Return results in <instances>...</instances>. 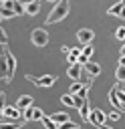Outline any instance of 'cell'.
Segmentation results:
<instances>
[{
    "label": "cell",
    "instance_id": "6da1fadb",
    "mask_svg": "<svg viewBox=\"0 0 125 129\" xmlns=\"http://www.w3.org/2000/svg\"><path fill=\"white\" fill-rule=\"evenodd\" d=\"M69 10H71V6H69V2H67V0H60V2H54V6H52V10H50V14H48V18H44V22H46V24H54V22H60L62 18H67V14H69Z\"/></svg>",
    "mask_w": 125,
    "mask_h": 129
},
{
    "label": "cell",
    "instance_id": "7a4b0ae2",
    "mask_svg": "<svg viewBox=\"0 0 125 129\" xmlns=\"http://www.w3.org/2000/svg\"><path fill=\"white\" fill-rule=\"evenodd\" d=\"M30 40L34 46H46L48 44V32L44 28H34L30 32Z\"/></svg>",
    "mask_w": 125,
    "mask_h": 129
},
{
    "label": "cell",
    "instance_id": "3957f363",
    "mask_svg": "<svg viewBox=\"0 0 125 129\" xmlns=\"http://www.w3.org/2000/svg\"><path fill=\"white\" fill-rule=\"evenodd\" d=\"M4 60H6V69H8V79H6V83H10L12 81V77H14V73H16V58H14V54L8 50V46H4Z\"/></svg>",
    "mask_w": 125,
    "mask_h": 129
},
{
    "label": "cell",
    "instance_id": "277c9868",
    "mask_svg": "<svg viewBox=\"0 0 125 129\" xmlns=\"http://www.w3.org/2000/svg\"><path fill=\"white\" fill-rule=\"evenodd\" d=\"M26 79L30 83H34L36 87H52L56 83V77L52 75H42V77H32V75H26Z\"/></svg>",
    "mask_w": 125,
    "mask_h": 129
},
{
    "label": "cell",
    "instance_id": "5b68a950",
    "mask_svg": "<svg viewBox=\"0 0 125 129\" xmlns=\"http://www.w3.org/2000/svg\"><path fill=\"white\" fill-rule=\"evenodd\" d=\"M87 121L101 129V127L105 125V121H107V115H105V111H103V109H91V113H89V119H87Z\"/></svg>",
    "mask_w": 125,
    "mask_h": 129
},
{
    "label": "cell",
    "instance_id": "8992f818",
    "mask_svg": "<svg viewBox=\"0 0 125 129\" xmlns=\"http://www.w3.org/2000/svg\"><path fill=\"white\" fill-rule=\"evenodd\" d=\"M93 38H95V32H93L91 28H81V30L77 32V40H79L83 46H85V44H91Z\"/></svg>",
    "mask_w": 125,
    "mask_h": 129
},
{
    "label": "cell",
    "instance_id": "52a82bcc",
    "mask_svg": "<svg viewBox=\"0 0 125 129\" xmlns=\"http://www.w3.org/2000/svg\"><path fill=\"white\" fill-rule=\"evenodd\" d=\"M2 119H6V121H20L22 119V115H20V111L16 109V107H4L2 109Z\"/></svg>",
    "mask_w": 125,
    "mask_h": 129
},
{
    "label": "cell",
    "instance_id": "ba28073f",
    "mask_svg": "<svg viewBox=\"0 0 125 129\" xmlns=\"http://www.w3.org/2000/svg\"><path fill=\"white\" fill-rule=\"evenodd\" d=\"M83 71H85L91 79H95V77L101 75V64H99V62H91V60H87V62L83 64Z\"/></svg>",
    "mask_w": 125,
    "mask_h": 129
},
{
    "label": "cell",
    "instance_id": "9c48e42d",
    "mask_svg": "<svg viewBox=\"0 0 125 129\" xmlns=\"http://www.w3.org/2000/svg\"><path fill=\"white\" fill-rule=\"evenodd\" d=\"M67 75H69V79H73L75 83H79L81 77H83V67H81V64H71V67L67 69Z\"/></svg>",
    "mask_w": 125,
    "mask_h": 129
},
{
    "label": "cell",
    "instance_id": "30bf717a",
    "mask_svg": "<svg viewBox=\"0 0 125 129\" xmlns=\"http://www.w3.org/2000/svg\"><path fill=\"white\" fill-rule=\"evenodd\" d=\"M14 107H16V109L20 111V115H22V111H24V109H28V107H32V97H30V95H20Z\"/></svg>",
    "mask_w": 125,
    "mask_h": 129
},
{
    "label": "cell",
    "instance_id": "8fae6325",
    "mask_svg": "<svg viewBox=\"0 0 125 129\" xmlns=\"http://www.w3.org/2000/svg\"><path fill=\"white\" fill-rule=\"evenodd\" d=\"M109 101H111V105L115 107V111H119V113H123V107H125V103L123 101H119V97H117V91H115V87L109 91Z\"/></svg>",
    "mask_w": 125,
    "mask_h": 129
},
{
    "label": "cell",
    "instance_id": "7c38bea8",
    "mask_svg": "<svg viewBox=\"0 0 125 129\" xmlns=\"http://www.w3.org/2000/svg\"><path fill=\"white\" fill-rule=\"evenodd\" d=\"M38 12H40V4H38L36 0H30V2L24 4V14H28V16H36Z\"/></svg>",
    "mask_w": 125,
    "mask_h": 129
},
{
    "label": "cell",
    "instance_id": "4fadbf2b",
    "mask_svg": "<svg viewBox=\"0 0 125 129\" xmlns=\"http://www.w3.org/2000/svg\"><path fill=\"white\" fill-rule=\"evenodd\" d=\"M48 117H50V121H52L54 125H60V123H65V121L71 119V115H69L67 111H56V113H52V115H48Z\"/></svg>",
    "mask_w": 125,
    "mask_h": 129
},
{
    "label": "cell",
    "instance_id": "5bb4252c",
    "mask_svg": "<svg viewBox=\"0 0 125 129\" xmlns=\"http://www.w3.org/2000/svg\"><path fill=\"white\" fill-rule=\"evenodd\" d=\"M123 10H125V2H115L113 6H109L107 14L109 16H123Z\"/></svg>",
    "mask_w": 125,
    "mask_h": 129
},
{
    "label": "cell",
    "instance_id": "9a60e30c",
    "mask_svg": "<svg viewBox=\"0 0 125 129\" xmlns=\"http://www.w3.org/2000/svg\"><path fill=\"white\" fill-rule=\"evenodd\" d=\"M20 125H24V121H0V129H18Z\"/></svg>",
    "mask_w": 125,
    "mask_h": 129
},
{
    "label": "cell",
    "instance_id": "2e32d148",
    "mask_svg": "<svg viewBox=\"0 0 125 129\" xmlns=\"http://www.w3.org/2000/svg\"><path fill=\"white\" fill-rule=\"evenodd\" d=\"M79 113H81V119H83V121H87V119H89V113H91V107H89V99H87V101H85V103L79 107Z\"/></svg>",
    "mask_w": 125,
    "mask_h": 129
},
{
    "label": "cell",
    "instance_id": "e0dca14e",
    "mask_svg": "<svg viewBox=\"0 0 125 129\" xmlns=\"http://www.w3.org/2000/svg\"><path fill=\"white\" fill-rule=\"evenodd\" d=\"M6 79H8V69H6L4 54H0V81H6Z\"/></svg>",
    "mask_w": 125,
    "mask_h": 129
},
{
    "label": "cell",
    "instance_id": "ac0fdd59",
    "mask_svg": "<svg viewBox=\"0 0 125 129\" xmlns=\"http://www.w3.org/2000/svg\"><path fill=\"white\" fill-rule=\"evenodd\" d=\"M93 52H95V48H93V44H85V46L81 48V54H83V56H85L87 60H89V58L93 56Z\"/></svg>",
    "mask_w": 125,
    "mask_h": 129
},
{
    "label": "cell",
    "instance_id": "d6986e66",
    "mask_svg": "<svg viewBox=\"0 0 125 129\" xmlns=\"http://www.w3.org/2000/svg\"><path fill=\"white\" fill-rule=\"evenodd\" d=\"M115 77H117V83H123V81H125V67H123V64H117Z\"/></svg>",
    "mask_w": 125,
    "mask_h": 129
},
{
    "label": "cell",
    "instance_id": "ffe728a7",
    "mask_svg": "<svg viewBox=\"0 0 125 129\" xmlns=\"http://www.w3.org/2000/svg\"><path fill=\"white\" fill-rule=\"evenodd\" d=\"M56 129H79V123H75V121H65V123H60V125H56Z\"/></svg>",
    "mask_w": 125,
    "mask_h": 129
},
{
    "label": "cell",
    "instance_id": "44dd1931",
    "mask_svg": "<svg viewBox=\"0 0 125 129\" xmlns=\"http://www.w3.org/2000/svg\"><path fill=\"white\" fill-rule=\"evenodd\" d=\"M12 12H14V14H24V4L12 0Z\"/></svg>",
    "mask_w": 125,
    "mask_h": 129
},
{
    "label": "cell",
    "instance_id": "7402d4cb",
    "mask_svg": "<svg viewBox=\"0 0 125 129\" xmlns=\"http://www.w3.org/2000/svg\"><path fill=\"white\" fill-rule=\"evenodd\" d=\"M115 38H117L119 42H123V38H125V26H123V24L115 30Z\"/></svg>",
    "mask_w": 125,
    "mask_h": 129
},
{
    "label": "cell",
    "instance_id": "603a6c76",
    "mask_svg": "<svg viewBox=\"0 0 125 129\" xmlns=\"http://www.w3.org/2000/svg\"><path fill=\"white\" fill-rule=\"evenodd\" d=\"M81 87H83L81 83H71V87H69V93H67V95H77V93L81 91Z\"/></svg>",
    "mask_w": 125,
    "mask_h": 129
},
{
    "label": "cell",
    "instance_id": "cb8c5ba5",
    "mask_svg": "<svg viewBox=\"0 0 125 129\" xmlns=\"http://www.w3.org/2000/svg\"><path fill=\"white\" fill-rule=\"evenodd\" d=\"M42 115H44V113H42L38 107H34V109H32V117H30V121H40Z\"/></svg>",
    "mask_w": 125,
    "mask_h": 129
},
{
    "label": "cell",
    "instance_id": "d4e9b609",
    "mask_svg": "<svg viewBox=\"0 0 125 129\" xmlns=\"http://www.w3.org/2000/svg\"><path fill=\"white\" fill-rule=\"evenodd\" d=\"M40 121L44 123V127H46V129H56V125L50 121V117H48V115H42V119H40Z\"/></svg>",
    "mask_w": 125,
    "mask_h": 129
},
{
    "label": "cell",
    "instance_id": "484cf974",
    "mask_svg": "<svg viewBox=\"0 0 125 129\" xmlns=\"http://www.w3.org/2000/svg\"><path fill=\"white\" fill-rule=\"evenodd\" d=\"M60 103L67 105V107H73V97H71V95H62V97H60Z\"/></svg>",
    "mask_w": 125,
    "mask_h": 129
},
{
    "label": "cell",
    "instance_id": "4316f807",
    "mask_svg": "<svg viewBox=\"0 0 125 129\" xmlns=\"http://www.w3.org/2000/svg\"><path fill=\"white\" fill-rule=\"evenodd\" d=\"M6 42H8V34H6V30L0 26V44H2V46H6Z\"/></svg>",
    "mask_w": 125,
    "mask_h": 129
},
{
    "label": "cell",
    "instance_id": "83f0119b",
    "mask_svg": "<svg viewBox=\"0 0 125 129\" xmlns=\"http://www.w3.org/2000/svg\"><path fill=\"white\" fill-rule=\"evenodd\" d=\"M71 97H73V107H75V109H79V107H81V105L87 101V99H85V101H83V99H79L77 95H71Z\"/></svg>",
    "mask_w": 125,
    "mask_h": 129
},
{
    "label": "cell",
    "instance_id": "f1b7e54d",
    "mask_svg": "<svg viewBox=\"0 0 125 129\" xmlns=\"http://www.w3.org/2000/svg\"><path fill=\"white\" fill-rule=\"evenodd\" d=\"M107 115V119H111V121H119L121 119V113L119 111H113V113H105Z\"/></svg>",
    "mask_w": 125,
    "mask_h": 129
},
{
    "label": "cell",
    "instance_id": "f546056e",
    "mask_svg": "<svg viewBox=\"0 0 125 129\" xmlns=\"http://www.w3.org/2000/svg\"><path fill=\"white\" fill-rule=\"evenodd\" d=\"M69 54H71V56H75V58H77V56H79V54H81V48H79V46H71V48H69Z\"/></svg>",
    "mask_w": 125,
    "mask_h": 129
},
{
    "label": "cell",
    "instance_id": "4dcf8cb0",
    "mask_svg": "<svg viewBox=\"0 0 125 129\" xmlns=\"http://www.w3.org/2000/svg\"><path fill=\"white\" fill-rule=\"evenodd\" d=\"M87 91H89V89H85V87H81V91H79V93H77V97H79V99H83V101H85V99H87Z\"/></svg>",
    "mask_w": 125,
    "mask_h": 129
},
{
    "label": "cell",
    "instance_id": "1f68e13d",
    "mask_svg": "<svg viewBox=\"0 0 125 129\" xmlns=\"http://www.w3.org/2000/svg\"><path fill=\"white\" fill-rule=\"evenodd\" d=\"M4 99H6V93H0V121H2V109H4Z\"/></svg>",
    "mask_w": 125,
    "mask_h": 129
},
{
    "label": "cell",
    "instance_id": "d6a6232c",
    "mask_svg": "<svg viewBox=\"0 0 125 129\" xmlns=\"http://www.w3.org/2000/svg\"><path fill=\"white\" fill-rule=\"evenodd\" d=\"M67 60H69V67H71V64H77V58L71 56V54H67Z\"/></svg>",
    "mask_w": 125,
    "mask_h": 129
},
{
    "label": "cell",
    "instance_id": "836d02e7",
    "mask_svg": "<svg viewBox=\"0 0 125 129\" xmlns=\"http://www.w3.org/2000/svg\"><path fill=\"white\" fill-rule=\"evenodd\" d=\"M60 50H62L65 54H69V46H67V44H62V46H60Z\"/></svg>",
    "mask_w": 125,
    "mask_h": 129
},
{
    "label": "cell",
    "instance_id": "e575fe53",
    "mask_svg": "<svg viewBox=\"0 0 125 129\" xmlns=\"http://www.w3.org/2000/svg\"><path fill=\"white\" fill-rule=\"evenodd\" d=\"M101 129H111V127H105V125H103V127H101Z\"/></svg>",
    "mask_w": 125,
    "mask_h": 129
},
{
    "label": "cell",
    "instance_id": "d590c367",
    "mask_svg": "<svg viewBox=\"0 0 125 129\" xmlns=\"http://www.w3.org/2000/svg\"><path fill=\"white\" fill-rule=\"evenodd\" d=\"M0 20H2V16H0Z\"/></svg>",
    "mask_w": 125,
    "mask_h": 129
}]
</instances>
